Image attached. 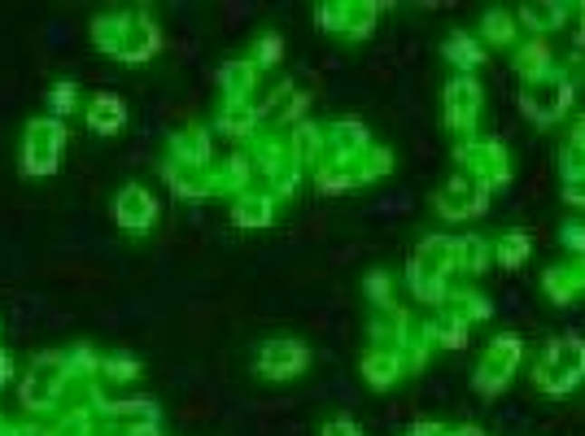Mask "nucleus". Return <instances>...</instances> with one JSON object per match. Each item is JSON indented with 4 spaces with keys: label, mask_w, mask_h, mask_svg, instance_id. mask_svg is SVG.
Segmentation results:
<instances>
[{
    "label": "nucleus",
    "mask_w": 585,
    "mask_h": 436,
    "mask_svg": "<svg viewBox=\"0 0 585 436\" xmlns=\"http://www.w3.org/2000/svg\"><path fill=\"white\" fill-rule=\"evenodd\" d=\"M5 371H9V363H5V354H0V380H5Z\"/></svg>",
    "instance_id": "412c9836"
},
{
    "label": "nucleus",
    "mask_w": 585,
    "mask_h": 436,
    "mask_svg": "<svg viewBox=\"0 0 585 436\" xmlns=\"http://www.w3.org/2000/svg\"><path fill=\"white\" fill-rule=\"evenodd\" d=\"M563 244H568V249H581V253H585V227H581V223H577V227H572V223L563 227Z\"/></svg>",
    "instance_id": "a211bd4d"
},
{
    "label": "nucleus",
    "mask_w": 585,
    "mask_h": 436,
    "mask_svg": "<svg viewBox=\"0 0 585 436\" xmlns=\"http://www.w3.org/2000/svg\"><path fill=\"white\" fill-rule=\"evenodd\" d=\"M581 371H585V345H581Z\"/></svg>",
    "instance_id": "4be33fe9"
},
{
    "label": "nucleus",
    "mask_w": 585,
    "mask_h": 436,
    "mask_svg": "<svg viewBox=\"0 0 585 436\" xmlns=\"http://www.w3.org/2000/svg\"><path fill=\"white\" fill-rule=\"evenodd\" d=\"M581 340H555L546 349V358L537 366V384L546 393H568V388L581 380Z\"/></svg>",
    "instance_id": "f03ea898"
},
{
    "label": "nucleus",
    "mask_w": 585,
    "mask_h": 436,
    "mask_svg": "<svg viewBox=\"0 0 585 436\" xmlns=\"http://www.w3.org/2000/svg\"><path fill=\"white\" fill-rule=\"evenodd\" d=\"M455 267H467V270H481L485 267V241L467 236V241H455Z\"/></svg>",
    "instance_id": "9b49d317"
},
{
    "label": "nucleus",
    "mask_w": 585,
    "mask_h": 436,
    "mask_svg": "<svg viewBox=\"0 0 585 436\" xmlns=\"http://www.w3.org/2000/svg\"><path fill=\"white\" fill-rule=\"evenodd\" d=\"M520 105H524V114H529L533 122H555V118H563V114H568V105H572V79L551 66L546 74L529 79V88H524Z\"/></svg>",
    "instance_id": "f257e3e1"
},
{
    "label": "nucleus",
    "mask_w": 585,
    "mask_h": 436,
    "mask_svg": "<svg viewBox=\"0 0 585 436\" xmlns=\"http://www.w3.org/2000/svg\"><path fill=\"white\" fill-rule=\"evenodd\" d=\"M236 218H241V223H267V218H271V205L263 201V196H258V201H245L241 210H236Z\"/></svg>",
    "instance_id": "dca6fc26"
},
{
    "label": "nucleus",
    "mask_w": 585,
    "mask_h": 436,
    "mask_svg": "<svg viewBox=\"0 0 585 436\" xmlns=\"http://www.w3.org/2000/svg\"><path fill=\"white\" fill-rule=\"evenodd\" d=\"M446 114H450V127L472 131V122L481 114V88L472 79H455L450 92H446Z\"/></svg>",
    "instance_id": "39448f33"
},
{
    "label": "nucleus",
    "mask_w": 585,
    "mask_h": 436,
    "mask_svg": "<svg viewBox=\"0 0 585 436\" xmlns=\"http://www.w3.org/2000/svg\"><path fill=\"white\" fill-rule=\"evenodd\" d=\"M323 436H359V428H354V423H328V428H323Z\"/></svg>",
    "instance_id": "6ab92c4d"
},
{
    "label": "nucleus",
    "mask_w": 585,
    "mask_h": 436,
    "mask_svg": "<svg viewBox=\"0 0 585 436\" xmlns=\"http://www.w3.org/2000/svg\"><path fill=\"white\" fill-rule=\"evenodd\" d=\"M524 253H529V241H524V232H512L507 241L498 244V258H503V267H515Z\"/></svg>",
    "instance_id": "2eb2a0df"
},
{
    "label": "nucleus",
    "mask_w": 585,
    "mask_h": 436,
    "mask_svg": "<svg viewBox=\"0 0 585 436\" xmlns=\"http://www.w3.org/2000/svg\"><path fill=\"white\" fill-rule=\"evenodd\" d=\"M119 122H122L119 100H97V105H92V127H97V131H110V127H119Z\"/></svg>",
    "instance_id": "4468645a"
},
{
    "label": "nucleus",
    "mask_w": 585,
    "mask_h": 436,
    "mask_svg": "<svg viewBox=\"0 0 585 436\" xmlns=\"http://www.w3.org/2000/svg\"><path fill=\"white\" fill-rule=\"evenodd\" d=\"M119 218H122V223H145V218H149V196L140 193V188H131V193L122 196Z\"/></svg>",
    "instance_id": "f8f14e48"
},
{
    "label": "nucleus",
    "mask_w": 585,
    "mask_h": 436,
    "mask_svg": "<svg viewBox=\"0 0 585 436\" xmlns=\"http://www.w3.org/2000/svg\"><path fill=\"white\" fill-rule=\"evenodd\" d=\"M367 371H371V384H389L393 375H398V363L393 358H371Z\"/></svg>",
    "instance_id": "f3484780"
},
{
    "label": "nucleus",
    "mask_w": 585,
    "mask_h": 436,
    "mask_svg": "<svg viewBox=\"0 0 585 436\" xmlns=\"http://www.w3.org/2000/svg\"><path fill=\"white\" fill-rule=\"evenodd\" d=\"M485 193H489V184L476 175V170L455 175V179L441 188V214H446V218L481 214V210H485Z\"/></svg>",
    "instance_id": "7ed1b4c3"
},
{
    "label": "nucleus",
    "mask_w": 585,
    "mask_h": 436,
    "mask_svg": "<svg viewBox=\"0 0 585 436\" xmlns=\"http://www.w3.org/2000/svg\"><path fill=\"white\" fill-rule=\"evenodd\" d=\"M551 71V49L542 44V40H533L529 49H520V74L524 79H537V74Z\"/></svg>",
    "instance_id": "1a4fd4ad"
},
{
    "label": "nucleus",
    "mask_w": 585,
    "mask_h": 436,
    "mask_svg": "<svg viewBox=\"0 0 585 436\" xmlns=\"http://www.w3.org/2000/svg\"><path fill=\"white\" fill-rule=\"evenodd\" d=\"M446 57H450L459 71H476V66L485 62V49H481V40H472V35H450V40H446Z\"/></svg>",
    "instance_id": "0eeeda50"
},
{
    "label": "nucleus",
    "mask_w": 585,
    "mask_h": 436,
    "mask_svg": "<svg viewBox=\"0 0 585 436\" xmlns=\"http://www.w3.org/2000/svg\"><path fill=\"white\" fill-rule=\"evenodd\" d=\"M568 201H572V205H585V179H572V184H568Z\"/></svg>",
    "instance_id": "aec40b11"
},
{
    "label": "nucleus",
    "mask_w": 585,
    "mask_h": 436,
    "mask_svg": "<svg viewBox=\"0 0 585 436\" xmlns=\"http://www.w3.org/2000/svg\"><path fill=\"white\" fill-rule=\"evenodd\" d=\"M581 57H585V31H581Z\"/></svg>",
    "instance_id": "5701e85b"
},
{
    "label": "nucleus",
    "mask_w": 585,
    "mask_h": 436,
    "mask_svg": "<svg viewBox=\"0 0 585 436\" xmlns=\"http://www.w3.org/2000/svg\"><path fill=\"white\" fill-rule=\"evenodd\" d=\"M258 366H263V375H271V380H284V375L306 366V349H302V345H289V340H275V345H267V349L258 354Z\"/></svg>",
    "instance_id": "423d86ee"
},
{
    "label": "nucleus",
    "mask_w": 585,
    "mask_h": 436,
    "mask_svg": "<svg viewBox=\"0 0 585 436\" xmlns=\"http://www.w3.org/2000/svg\"><path fill=\"white\" fill-rule=\"evenodd\" d=\"M249 122H254V109H249V105H241V100H232V105H227V114L219 118V127H223V131H232V136H241Z\"/></svg>",
    "instance_id": "ddd939ff"
},
{
    "label": "nucleus",
    "mask_w": 585,
    "mask_h": 436,
    "mask_svg": "<svg viewBox=\"0 0 585 436\" xmlns=\"http://www.w3.org/2000/svg\"><path fill=\"white\" fill-rule=\"evenodd\" d=\"M485 40L489 44H512L515 40V23H512L507 9H494V14L485 18Z\"/></svg>",
    "instance_id": "9d476101"
},
{
    "label": "nucleus",
    "mask_w": 585,
    "mask_h": 436,
    "mask_svg": "<svg viewBox=\"0 0 585 436\" xmlns=\"http://www.w3.org/2000/svg\"><path fill=\"white\" fill-rule=\"evenodd\" d=\"M515 363H520V340H515V336H498L485 349V363H481L476 388H481V393H498V388L507 384V375L515 371Z\"/></svg>",
    "instance_id": "20e7f679"
},
{
    "label": "nucleus",
    "mask_w": 585,
    "mask_h": 436,
    "mask_svg": "<svg viewBox=\"0 0 585 436\" xmlns=\"http://www.w3.org/2000/svg\"><path fill=\"white\" fill-rule=\"evenodd\" d=\"M520 18L529 23V31H555L568 18V5H520Z\"/></svg>",
    "instance_id": "6e6552de"
}]
</instances>
